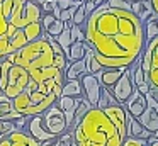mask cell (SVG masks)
Wrapping results in <instances>:
<instances>
[{"label": "cell", "mask_w": 158, "mask_h": 146, "mask_svg": "<svg viewBox=\"0 0 158 146\" xmlns=\"http://www.w3.org/2000/svg\"><path fill=\"white\" fill-rule=\"evenodd\" d=\"M104 112L107 114V117L112 121V124L116 126L117 132L123 139H126V109H124L123 104H114V105H109V107L102 109Z\"/></svg>", "instance_id": "52a82bcc"}, {"label": "cell", "mask_w": 158, "mask_h": 146, "mask_svg": "<svg viewBox=\"0 0 158 146\" xmlns=\"http://www.w3.org/2000/svg\"><path fill=\"white\" fill-rule=\"evenodd\" d=\"M7 138L10 139V146H41V143L36 141L31 134L24 132L22 129H14Z\"/></svg>", "instance_id": "7c38bea8"}, {"label": "cell", "mask_w": 158, "mask_h": 146, "mask_svg": "<svg viewBox=\"0 0 158 146\" xmlns=\"http://www.w3.org/2000/svg\"><path fill=\"white\" fill-rule=\"evenodd\" d=\"M0 53L7 56L9 53H12V48H10V41H9L7 34H2L0 36Z\"/></svg>", "instance_id": "836d02e7"}, {"label": "cell", "mask_w": 158, "mask_h": 146, "mask_svg": "<svg viewBox=\"0 0 158 146\" xmlns=\"http://www.w3.org/2000/svg\"><path fill=\"white\" fill-rule=\"evenodd\" d=\"M146 78H148V83H150V92L155 97H158V66L151 68L148 71Z\"/></svg>", "instance_id": "4316f807"}, {"label": "cell", "mask_w": 158, "mask_h": 146, "mask_svg": "<svg viewBox=\"0 0 158 146\" xmlns=\"http://www.w3.org/2000/svg\"><path fill=\"white\" fill-rule=\"evenodd\" d=\"M131 10L139 17L141 20H146L150 15H153L155 10H153V5H151L150 0H139V2H133L131 3Z\"/></svg>", "instance_id": "e0dca14e"}, {"label": "cell", "mask_w": 158, "mask_h": 146, "mask_svg": "<svg viewBox=\"0 0 158 146\" xmlns=\"http://www.w3.org/2000/svg\"><path fill=\"white\" fill-rule=\"evenodd\" d=\"M56 43L60 44V46L63 48V51H65L66 58H68V53H70V46H72V32H70V27H65V29L61 31V32L58 34V36L55 37Z\"/></svg>", "instance_id": "cb8c5ba5"}, {"label": "cell", "mask_w": 158, "mask_h": 146, "mask_svg": "<svg viewBox=\"0 0 158 146\" xmlns=\"http://www.w3.org/2000/svg\"><path fill=\"white\" fill-rule=\"evenodd\" d=\"M150 2H151V5H153L155 14H158V0H150Z\"/></svg>", "instance_id": "ee69618b"}, {"label": "cell", "mask_w": 158, "mask_h": 146, "mask_svg": "<svg viewBox=\"0 0 158 146\" xmlns=\"http://www.w3.org/2000/svg\"><path fill=\"white\" fill-rule=\"evenodd\" d=\"M29 105H31V90L26 87L21 94L15 95V97L12 98V107H14L15 111H19L21 114H24L26 109H27Z\"/></svg>", "instance_id": "ffe728a7"}, {"label": "cell", "mask_w": 158, "mask_h": 146, "mask_svg": "<svg viewBox=\"0 0 158 146\" xmlns=\"http://www.w3.org/2000/svg\"><path fill=\"white\" fill-rule=\"evenodd\" d=\"M29 81V71L26 70L21 65H14L9 68V80H7V87H5L4 94L9 98H14L15 95H19L26 87H27Z\"/></svg>", "instance_id": "7a4b0ae2"}, {"label": "cell", "mask_w": 158, "mask_h": 146, "mask_svg": "<svg viewBox=\"0 0 158 146\" xmlns=\"http://www.w3.org/2000/svg\"><path fill=\"white\" fill-rule=\"evenodd\" d=\"M2 60H5V56H4L2 53H0V61H2Z\"/></svg>", "instance_id": "7dc6e473"}, {"label": "cell", "mask_w": 158, "mask_h": 146, "mask_svg": "<svg viewBox=\"0 0 158 146\" xmlns=\"http://www.w3.org/2000/svg\"><path fill=\"white\" fill-rule=\"evenodd\" d=\"M29 71V77L32 78L34 81H38V83H41V81L44 80H49V78H55L56 75L60 73V68H56L55 65H51V66H46V68H36V70H27Z\"/></svg>", "instance_id": "4fadbf2b"}, {"label": "cell", "mask_w": 158, "mask_h": 146, "mask_svg": "<svg viewBox=\"0 0 158 146\" xmlns=\"http://www.w3.org/2000/svg\"><path fill=\"white\" fill-rule=\"evenodd\" d=\"M83 5H85V12H87V17H89L90 14H92L94 10L97 9L95 2H92V0H87V2H83Z\"/></svg>", "instance_id": "60d3db41"}, {"label": "cell", "mask_w": 158, "mask_h": 146, "mask_svg": "<svg viewBox=\"0 0 158 146\" xmlns=\"http://www.w3.org/2000/svg\"><path fill=\"white\" fill-rule=\"evenodd\" d=\"M26 127H27V134H31L32 138H34L36 141H39V143L48 141V139H51V138H56V136H53L51 132L46 129V126H44V117H43V114L29 115Z\"/></svg>", "instance_id": "8992f818"}, {"label": "cell", "mask_w": 158, "mask_h": 146, "mask_svg": "<svg viewBox=\"0 0 158 146\" xmlns=\"http://www.w3.org/2000/svg\"><path fill=\"white\" fill-rule=\"evenodd\" d=\"M9 41H10L12 51H17V49H21V48H24L26 44H27V37H26V34H24V29H15V32L9 37Z\"/></svg>", "instance_id": "d4e9b609"}, {"label": "cell", "mask_w": 158, "mask_h": 146, "mask_svg": "<svg viewBox=\"0 0 158 146\" xmlns=\"http://www.w3.org/2000/svg\"><path fill=\"white\" fill-rule=\"evenodd\" d=\"M58 146H72V144H66V143H61V141L58 139Z\"/></svg>", "instance_id": "f6af8a7d"}, {"label": "cell", "mask_w": 158, "mask_h": 146, "mask_svg": "<svg viewBox=\"0 0 158 146\" xmlns=\"http://www.w3.org/2000/svg\"><path fill=\"white\" fill-rule=\"evenodd\" d=\"M53 65H55L56 68H60V70L65 71L66 65H68V58H66V54H65V53L55 54V56H53Z\"/></svg>", "instance_id": "1f68e13d"}, {"label": "cell", "mask_w": 158, "mask_h": 146, "mask_svg": "<svg viewBox=\"0 0 158 146\" xmlns=\"http://www.w3.org/2000/svg\"><path fill=\"white\" fill-rule=\"evenodd\" d=\"M133 90H134V83H133V78H131L129 66H127L126 71L121 75V78L116 81V85L110 88V92H112V95L116 97L117 104H124V102L129 98V95L133 94Z\"/></svg>", "instance_id": "5b68a950"}, {"label": "cell", "mask_w": 158, "mask_h": 146, "mask_svg": "<svg viewBox=\"0 0 158 146\" xmlns=\"http://www.w3.org/2000/svg\"><path fill=\"white\" fill-rule=\"evenodd\" d=\"M15 129L14 121H5V119H0V138H7L12 131Z\"/></svg>", "instance_id": "f546056e"}, {"label": "cell", "mask_w": 158, "mask_h": 146, "mask_svg": "<svg viewBox=\"0 0 158 146\" xmlns=\"http://www.w3.org/2000/svg\"><path fill=\"white\" fill-rule=\"evenodd\" d=\"M106 3H107L109 7H116V9L131 10V2H129V0H107Z\"/></svg>", "instance_id": "e575fe53"}, {"label": "cell", "mask_w": 158, "mask_h": 146, "mask_svg": "<svg viewBox=\"0 0 158 146\" xmlns=\"http://www.w3.org/2000/svg\"><path fill=\"white\" fill-rule=\"evenodd\" d=\"M95 56L104 68H126L134 63V58H127V56H102L99 53H95Z\"/></svg>", "instance_id": "8fae6325"}, {"label": "cell", "mask_w": 158, "mask_h": 146, "mask_svg": "<svg viewBox=\"0 0 158 146\" xmlns=\"http://www.w3.org/2000/svg\"><path fill=\"white\" fill-rule=\"evenodd\" d=\"M148 146H158V139H155L153 136H151V138L148 139Z\"/></svg>", "instance_id": "7bdbcfd3"}, {"label": "cell", "mask_w": 158, "mask_h": 146, "mask_svg": "<svg viewBox=\"0 0 158 146\" xmlns=\"http://www.w3.org/2000/svg\"><path fill=\"white\" fill-rule=\"evenodd\" d=\"M123 146H148V139H141V138H133L127 136L123 141Z\"/></svg>", "instance_id": "d6a6232c"}, {"label": "cell", "mask_w": 158, "mask_h": 146, "mask_svg": "<svg viewBox=\"0 0 158 146\" xmlns=\"http://www.w3.org/2000/svg\"><path fill=\"white\" fill-rule=\"evenodd\" d=\"M61 95H68V97H82L83 95V87L80 78H73V80H65L61 88Z\"/></svg>", "instance_id": "ac0fdd59"}, {"label": "cell", "mask_w": 158, "mask_h": 146, "mask_svg": "<svg viewBox=\"0 0 158 146\" xmlns=\"http://www.w3.org/2000/svg\"><path fill=\"white\" fill-rule=\"evenodd\" d=\"M0 73H2V68H0Z\"/></svg>", "instance_id": "c3c4849f"}, {"label": "cell", "mask_w": 158, "mask_h": 146, "mask_svg": "<svg viewBox=\"0 0 158 146\" xmlns=\"http://www.w3.org/2000/svg\"><path fill=\"white\" fill-rule=\"evenodd\" d=\"M143 24H144V37H146V43H148V41H151L153 37L158 36V14L150 15Z\"/></svg>", "instance_id": "44dd1931"}, {"label": "cell", "mask_w": 158, "mask_h": 146, "mask_svg": "<svg viewBox=\"0 0 158 146\" xmlns=\"http://www.w3.org/2000/svg\"><path fill=\"white\" fill-rule=\"evenodd\" d=\"M124 109H126L127 114L134 115V117H139L141 114H143V111L148 107V100H146V95L141 94L139 90H138L136 87H134L133 94L129 95V98H127L126 102H124Z\"/></svg>", "instance_id": "ba28073f"}, {"label": "cell", "mask_w": 158, "mask_h": 146, "mask_svg": "<svg viewBox=\"0 0 158 146\" xmlns=\"http://www.w3.org/2000/svg\"><path fill=\"white\" fill-rule=\"evenodd\" d=\"M7 26H9V20L5 19L4 12H2V9H0V36H2V34H5V31H7Z\"/></svg>", "instance_id": "f35d334b"}, {"label": "cell", "mask_w": 158, "mask_h": 146, "mask_svg": "<svg viewBox=\"0 0 158 146\" xmlns=\"http://www.w3.org/2000/svg\"><path fill=\"white\" fill-rule=\"evenodd\" d=\"M22 29H24V34H26V37H27V43L29 41L39 39V37L44 34V27H43L41 20H39V22H29L27 26L22 27Z\"/></svg>", "instance_id": "7402d4cb"}, {"label": "cell", "mask_w": 158, "mask_h": 146, "mask_svg": "<svg viewBox=\"0 0 158 146\" xmlns=\"http://www.w3.org/2000/svg\"><path fill=\"white\" fill-rule=\"evenodd\" d=\"M85 20H87L85 5H83V3H80V5L77 7L75 14H73V17H72V22L77 24V26H83V24H85Z\"/></svg>", "instance_id": "83f0119b"}, {"label": "cell", "mask_w": 158, "mask_h": 146, "mask_svg": "<svg viewBox=\"0 0 158 146\" xmlns=\"http://www.w3.org/2000/svg\"><path fill=\"white\" fill-rule=\"evenodd\" d=\"M70 32H72V41H85L83 26H77V24H72V27H70Z\"/></svg>", "instance_id": "4dcf8cb0"}, {"label": "cell", "mask_w": 158, "mask_h": 146, "mask_svg": "<svg viewBox=\"0 0 158 146\" xmlns=\"http://www.w3.org/2000/svg\"><path fill=\"white\" fill-rule=\"evenodd\" d=\"M92 2H95V0H92Z\"/></svg>", "instance_id": "681fc988"}, {"label": "cell", "mask_w": 158, "mask_h": 146, "mask_svg": "<svg viewBox=\"0 0 158 146\" xmlns=\"http://www.w3.org/2000/svg\"><path fill=\"white\" fill-rule=\"evenodd\" d=\"M151 136H153L155 139H158V129H156V131H155V132H153V134H151Z\"/></svg>", "instance_id": "bcb514c9"}, {"label": "cell", "mask_w": 158, "mask_h": 146, "mask_svg": "<svg viewBox=\"0 0 158 146\" xmlns=\"http://www.w3.org/2000/svg\"><path fill=\"white\" fill-rule=\"evenodd\" d=\"M41 15H43V10L41 7H39L38 2H34V0H27L24 5V19L26 22H39L41 20Z\"/></svg>", "instance_id": "2e32d148"}, {"label": "cell", "mask_w": 158, "mask_h": 146, "mask_svg": "<svg viewBox=\"0 0 158 146\" xmlns=\"http://www.w3.org/2000/svg\"><path fill=\"white\" fill-rule=\"evenodd\" d=\"M65 80H73V78H80L83 73H87L85 70V60H77L70 61L65 68Z\"/></svg>", "instance_id": "9a60e30c"}, {"label": "cell", "mask_w": 158, "mask_h": 146, "mask_svg": "<svg viewBox=\"0 0 158 146\" xmlns=\"http://www.w3.org/2000/svg\"><path fill=\"white\" fill-rule=\"evenodd\" d=\"M123 141H124V139L121 138L119 134H116L114 138H110L109 141H107V144H106V146H123Z\"/></svg>", "instance_id": "ab89813d"}, {"label": "cell", "mask_w": 158, "mask_h": 146, "mask_svg": "<svg viewBox=\"0 0 158 146\" xmlns=\"http://www.w3.org/2000/svg\"><path fill=\"white\" fill-rule=\"evenodd\" d=\"M153 132L144 129L141 126V122L138 121V117L127 114L126 115V138L127 136H133V138H141V139H150Z\"/></svg>", "instance_id": "30bf717a"}, {"label": "cell", "mask_w": 158, "mask_h": 146, "mask_svg": "<svg viewBox=\"0 0 158 146\" xmlns=\"http://www.w3.org/2000/svg\"><path fill=\"white\" fill-rule=\"evenodd\" d=\"M85 43L102 56L139 58L146 46L144 24L133 10L116 9L107 3L87 17L83 24Z\"/></svg>", "instance_id": "6da1fadb"}, {"label": "cell", "mask_w": 158, "mask_h": 146, "mask_svg": "<svg viewBox=\"0 0 158 146\" xmlns=\"http://www.w3.org/2000/svg\"><path fill=\"white\" fill-rule=\"evenodd\" d=\"M87 51V43L85 41H73L70 46V53H68V61H77V60H83Z\"/></svg>", "instance_id": "603a6c76"}, {"label": "cell", "mask_w": 158, "mask_h": 146, "mask_svg": "<svg viewBox=\"0 0 158 146\" xmlns=\"http://www.w3.org/2000/svg\"><path fill=\"white\" fill-rule=\"evenodd\" d=\"M126 68H104V70L97 71V73H94V75L99 78V81H100L102 87H106V88L110 90V88L116 85V81L121 78V75L126 71Z\"/></svg>", "instance_id": "9c48e42d"}, {"label": "cell", "mask_w": 158, "mask_h": 146, "mask_svg": "<svg viewBox=\"0 0 158 146\" xmlns=\"http://www.w3.org/2000/svg\"><path fill=\"white\" fill-rule=\"evenodd\" d=\"M43 117H44V126L53 136H60L68 129L65 121V114L63 111L58 107V104H53L51 107H48L44 112H43Z\"/></svg>", "instance_id": "3957f363"}, {"label": "cell", "mask_w": 158, "mask_h": 146, "mask_svg": "<svg viewBox=\"0 0 158 146\" xmlns=\"http://www.w3.org/2000/svg\"><path fill=\"white\" fill-rule=\"evenodd\" d=\"M56 5L61 10H65V9H70L72 5H80V3H77L75 0H56Z\"/></svg>", "instance_id": "74e56055"}, {"label": "cell", "mask_w": 158, "mask_h": 146, "mask_svg": "<svg viewBox=\"0 0 158 146\" xmlns=\"http://www.w3.org/2000/svg\"><path fill=\"white\" fill-rule=\"evenodd\" d=\"M0 146H10V139L9 138H0Z\"/></svg>", "instance_id": "b9f144b4"}, {"label": "cell", "mask_w": 158, "mask_h": 146, "mask_svg": "<svg viewBox=\"0 0 158 146\" xmlns=\"http://www.w3.org/2000/svg\"><path fill=\"white\" fill-rule=\"evenodd\" d=\"M138 121L141 122V126H143L144 129H148V131H151V132H155L158 129V114L150 107V105L143 111V114L138 117Z\"/></svg>", "instance_id": "5bb4252c"}, {"label": "cell", "mask_w": 158, "mask_h": 146, "mask_svg": "<svg viewBox=\"0 0 158 146\" xmlns=\"http://www.w3.org/2000/svg\"><path fill=\"white\" fill-rule=\"evenodd\" d=\"M63 29H65V22H63L61 19H55V20H53V24H51V26H49L48 29L44 31V32L48 34V36L56 37V36H58V34L63 31Z\"/></svg>", "instance_id": "f1b7e54d"}, {"label": "cell", "mask_w": 158, "mask_h": 146, "mask_svg": "<svg viewBox=\"0 0 158 146\" xmlns=\"http://www.w3.org/2000/svg\"><path fill=\"white\" fill-rule=\"evenodd\" d=\"M80 81H82V87H83V97L92 104V107H97L100 97V88H102L99 78L94 73H83L80 77Z\"/></svg>", "instance_id": "277c9868"}, {"label": "cell", "mask_w": 158, "mask_h": 146, "mask_svg": "<svg viewBox=\"0 0 158 146\" xmlns=\"http://www.w3.org/2000/svg\"><path fill=\"white\" fill-rule=\"evenodd\" d=\"M83 60H85V70H87V73H97V71L104 70V66L99 63V60H97L94 48L89 46V44H87V51H85Z\"/></svg>", "instance_id": "d6986e66"}, {"label": "cell", "mask_w": 158, "mask_h": 146, "mask_svg": "<svg viewBox=\"0 0 158 146\" xmlns=\"http://www.w3.org/2000/svg\"><path fill=\"white\" fill-rule=\"evenodd\" d=\"M77 7H78V5H72L70 9L61 10V14H60V19H61L63 22H66V20H72V17H73V14H75Z\"/></svg>", "instance_id": "d590c367"}, {"label": "cell", "mask_w": 158, "mask_h": 146, "mask_svg": "<svg viewBox=\"0 0 158 146\" xmlns=\"http://www.w3.org/2000/svg\"><path fill=\"white\" fill-rule=\"evenodd\" d=\"M114 104H117V100H116V97L112 95V92H110L109 88L102 87V88H100V97H99V104H97V107H99V109H106V107L114 105Z\"/></svg>", "instance_id": "484cf974"}, {"label": "cell", "mask_w": 158, "mask_h": 146, "mask_svg": "<svg viewBox=\"0 0 158 146\" xmlns=\"http://www.w3.org/2000/svg\"><path fill=\"white\" fill-rule=\"evenodd\" d=\"M55 19H56V17L53 15L51 12H48V14H43V15H41V24H43V27H44V31L48 29L49 26H51V24H53V20H55Z\"/></svg>", "instance_id": "8d00e7d4"}]
</instances>
